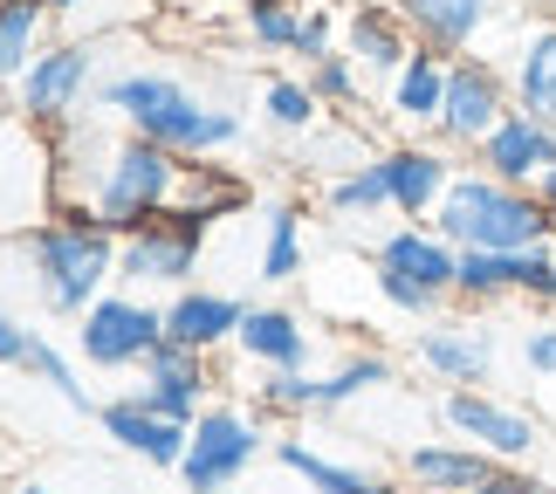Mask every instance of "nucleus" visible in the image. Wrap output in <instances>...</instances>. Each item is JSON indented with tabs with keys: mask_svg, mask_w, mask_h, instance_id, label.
I'll use <instances>...</instances> for the list:
<instances>
[{
	"mask_svg": "<svg viewBox=\"0 0 556 494\" xmlns=\"http://www.w3.org/2000/svg\"><path fill=\"white\" fill-rule=\"evenodd\" d=\"M516 289H522V254L460 248V282H454V303H467V309H495V303H516Z\"/></svg>",
	"mask_w": 556,
	"mask_h": 494,
	"instance_id": "obj_27",
	"label": "nucleus"
},
{
	"mask_svg": "<svg viewBox=\"0 0 556 494\" xmlns=\"http://www.w3.org/2000/svg\"><path fill=\"white\" fill-rule=\"evenodd\" d=\"M97 419H103V433H111V440L124 446V454H138L144 467H173V474H179L192 426H179V419L152 413V405H138L131 392H124V398H111V405H97Z\"/></svg>",
	"mask_w": 556,
	"mask_h": 494,
	"instance_id": "obj_19",
	"label": "nucleus"
},
{
	"mask_svg": "<svg viewBox=\"0 0 556 494\" xmlns=\"http://www.w3.org/2000/svg\"><path fill=\"white\" fill-rule=\"evenodd\" d=\"M536 200H543V206L556 213V165H549V172H543V179H536Z\"/></svg>",
	"mask_w": 556,
	"mask_h": 494,
	"instance_id": "obj_42",
	"label": "nucleus"
},
{
	"mask_svg": "<svg viewBox=\"0 0 556 494\" xmlns=\"http://www.w3.org/2000/svg\"><path fill=\"white\" fill-rule=\"evenodd\" d=\"M508 83H516V111L556 124V21L522 28L516 55H508Z\"/></svg>",
	"mask_w": 556,
	"mask_h": 494,
	"instance_id": "obj_24",
	"label": "nucleus"
},
{
	"mask_svg": "<svg viewBox=\"0 0 556 494\" xmlns=\"http://www.w3.org/2000/svg\"><path fill=\"white\" fill-rule=\"evenodd\" d=\"M399 364L384 357V351H351V357H337L330 371H324V413H344V405H357L365 392H384L392 384Z\"/></svg>",
	"mask_w": 556,
	"mask_h": 494,
	"instance_id": "obj_29",
	"label": "nucleus"
},
{
	"mask_svg": "<svg viewBox=\"0 0 556 494\" xmlns=\"http://www.w3.org/2000/svg\"><path fill=\"white\" fill-rule=\"evenodd\" d=\"M522 303H536V309H556V241L543 248H522Z\"/></svg>",
	"mask_w": 556,
	"mask_h": 494,
	"instance_id": "obj_37",
	"label": "nucleus"
},
{
	"mask_svg": "<svg viewBox=\"0 0 556 494\" xmlns=\"http://www.w3.org/2000/svg\"><path fill=\"white\" fill-rule=\"evenodd\" d=\"M200 254H206V233H192L179 220H152V227H138V233L117 241V282L179 295V289H192V275H200Z\"/></svg>",
	"mask_w": 556,
	"mask_h": 494,
	"instance_id": "obj_10",
	"label": "nucleus"
},
{
	"mask_svg": "<svg viewBox=\"0 0 556 494\" xmlns=\"http://www.w3.org/2000/svg\"><path fill=\"white\" fill-rule=\"evenodd\" d=\"M131 398H138V405H152V413H165V419H179V426H192V419H200L206 405H213V371H206V357H200V351H186V343L165 337L159 351L138 364Z\"/></svg>",
	"mask_w": 556,
	"mask_h": 494,
	"instance_id": "obj_13",
	"label": "nucleus"
},
{
	"mask_svg": "<svg viewBox=\"0 0 556 494\" xmlns=\"http://www.w3.org/2000/svg\"><path fill=\"white\" fill-rule=\"evenodd\" d=\"M248 35H254V49H268V55H295L303 14L295 8H262V14H248Z\"/></svg>",
	"mask_w": 556,
	"mask_h": 494,
	"instance_id": "obj_36",
	"label": "nucleus"
},
{
	"mask_svg": "<svg viewBox=\"0 0 556 494\" xmlns=\"http://www.w3.org/2000/svg\"><path fill=\"white\" fill-rule=\"evenodd\" d=\"M241 316H248V303L241 295H227V289H179L173 303H165V337L173 343H186V351H200V357H213L220 343H233L241 337Z\"/></svg>",
	"mask_w": 556,
	"mask_h": 494,
	"instance_id": "obj_21",
	"label": "nucleus"
},
{
	"mask_svg": "<svg viewBox=\"0 0 556 494\" xmlns=\"http://www.w3.org/2000/svg\"><path fill=\"white\" fill-rule=\"evenodd\" d=\"M179 186H186V159L179 152H165V144L138 138V131H124V138H111L97 152L90 179H83V206H97V220L124 241V233L165 220L173 200H179Z\"/></svg>",
	"mask_w": 556,
	"mask_h": 494,
	"instance_id": "obj_4",
	"label": "nucleus"
},
{
	"mask_svg": "<svg viewBox=\"0 0 556 494\" xmlns=\"http://www.w3.org/2000/svg\"><path fill=\"white\" fill-rule=\"evenodd\" d=\"M254 413H268V419L324 413V378H316V371H262V378H254Z\"/></svg>",
	"mask_w": 556,
	"mask_h": 494,
	"instance_id": "obj_30",
	"label": "nucleus"
},
{
	"mask_svg": "<svg viewBox=\"0 0 556 494\" xmlns=\"http://www.w3.org/2000/svg\"><path fill=\"white\" fill-rule=\"evenodd\" d=\"M309 90L324 97V111H357V103H365V69H357V62L344 55V49H330L324 62H309Z\"/></svg>",
	"mask_w": 556,
	"mask_h": 494,
	"instance_id": "obj_34",
	"label": "nucleus"
},
{
	"mask_svg": "<svg viewBox=\"0 0 556 494\" xmlns=\"http://www.w3.org/2000/svg\"><path fill=\"white\" fill-rule=\"evenodd\" d=\"M254 200V186H248V172H233V165H213V159H186V186H179V200L165 220H179L192 233H206V227H220L233 220Z\"/></svg>",
	"mask_w": 556,
	"mask_h": 494,
	"instance_id": "obj_23",
	"label": "nucleus"
},
{
	"mask_svg": "<svg viewBox=\"0 0 556 494\" xmlns=\"http://www.w3.org/2000/svg\"><path fill=\"white\" fill-rule=\"evenodd\" d=\"M41 8H49V14H76L83 0H41Z\"/></svg>",
	"mask_w": 556,
	"mask_h": 494,
	"instance_id": "obj_45",
	"label": "nucleus"
},
{
	"mask_svg": "<svg viewBox=\"0 0 556 494\" xmlns=\"http://www.w3.org/2000/svg\"><path fill=\"white\" fill-rule=\"evenodd\" d=\"M0 494H55V487H41V481H8Z\"/></svg>",
	"mask_w": 556,
	"mask_h": 494,
	"instance_id": "obj_43",
	"label": "nucleus"
},
{
	"mask_svg": "<svg viewBox=\"0 0 556 494\" xmlns=\"http://www.w3.org/2000/svg\"><path fill=\"white\" fill-rule=\"evenodd\" d=\"M275 460L289 474H303L316 494H413V481H392V474H365V467H344L330 454H316L303 440H275Z\"/></svg>",
	"mask_w": 556,
	"mask_h": 494,
	"instance_id": "obj_25",
	"label": "nucleus"
},
{
	"mask_svg": "<svg viewBox=\"0 0 556 494\" xmlns=\"http://www.w3.org/2000/svg\"><path fill=\"white\" fill-rule=\"evenodd\" d=\"M303 275V206L282 200L262 227V282H295Z\"/></svg>",
	"mask_w": 556,
	"mask_h": 494,
	"instance_id": "obj_31",
	"label": "nucleus"
},
{
	"mask_svg": "<svg viewBox=\"0 0 556 494\" xmlns=\"http://www.w3.org/2000/svg\"><path fill=\"white\" fill-rule=\"evenodd\" d=\"M433 227L454 248H488V254H522L556 241V213L536 200V186H508L481 165H460V179L446 186Z\"/></svg>",
	"mask_w": 556,
	"mask_h": 494,
	"instance_id": "obj_3",
	"label": "nucleus"
},
{
	"mask_svg": "<svg viewBox=\"0 0 556 494\" xmlns=\"http://www.w3.org/2000/svg\"><path fill=\"white\" fill-rule=\"evenodd\" d=\"M41 28H49L41 0H0V97L21 90L28 62L41 55Z\"/></svg>",
	"mask_w": 556,
	"mask_h": 494,
	"instance_id": "obj_26",
	"label": "nucleus"
},
{
	"mask_svg": "<svg viewBox=\"0 0 556 494\" xmlns=\"http://www.w3.org/2000/svg\"><path fill=\"white\" fill-rule=\"evenodd\" d=\"M28 343H35V330H21L8 309H0V364H14L21 371V357H28Z\"/></svg>",
	"mask_w": 556,
	"mask_h": 494,
	"instance_id": "obj_41",
	"label": "nucleus"
},
{
	"mask_svg": "<svg viewBox=\"0 0 556 494\" xmlns=\"http://www.w3.org/2000/svg\"><path fill=\"white\" fill-rule=\"evenodd\" d=\"M324 206H330V220H378V213H392V186H384L378 152L357 159V165H344V172H330Z\"/></svg>",
	"mask_w": 556,
	"mask_h": 494,
	"instance_id": "obj_28",
	"label": "nucleus"
},
{
	"mask_svg": "<svg viewBox=\"0 0 556 494\" xmlns=\"http://www.w3.org/2000/svg\"><path fill=\"white\" fill-rule=\"evenodd\" d=\"M262 111H268L275 131L309 138V131H316V117H324V97H316L309 83H295V76H275L268 90H262Z\"/></svg>",
	"mask_w": 556,
	"mask_h": 494,
	"instance_id": "obj_33",
	"label": "nucleus"
},
{
	"mask_svg": "<svg viewBox=\"0 0 556 494\" xmlns=\"http://www.w3.org/2000/svg\"><path fill=\"white\" fill-rule=\"evenodd\" d=\"M248 14H262V8H295V0H241Z\"/></svg>",
	"mask_w": 556,
	"mask_h": 494,
	"instance_id": "obj_44",
	"label": "nucleus"
},
{
	"mask_svg": "<svg viewBox=\"0 0 556 494\" xmlns=\"http://www.w3.org/2000/svg\"><path fill=\"white\" fill-rule=\"evenodd\" d=\"M495 467H502L495 454H481L467 440H419V446H405L399 481H413V494H475Z\"/></svg>",
	"mask_w": 556,
	"mask_h": 494,
	"instance_id": "obj_17",
	"label": "nucleus"
},
{
	"mask_svg": "<svg viewBox=\"0 0 556 494\" xmlns=\"http://www.w3.org/2000/svg\"><path fill=\"white\" fill-rule=\"evenodd\" d=\"M152 8H179V0H152Z\"/></svg>",
	"mask_w": 556,
	"mask_h": 494,
	"instance_id": "obj_46",
	"label": "nucleus"
},
{
	"mask_svg": "<svg viewBox=\"0 0 556 494\" xmlns=\"http://www.w3.org/2000/svg\"><path fill=\"white\" fill-rule=\"evenodd\" d=\"M21 254H28V268H35L41 309L70 316V324L97 295H111V282H117V233L83 200H55L49 220L21 233Z\"/></svg>",
	"mask_w": 556,
	"mask_h": 494,
	"instance_id": "obj_2",
	"label": "nucleus"
},
{
	"mask_svg": "<svg viewBox=\"0 0 556 494\" xmlns=\"http://www.w3.org/2000/svg\"><path fill=\"white\" fill-rule=\"evenodd\" d=\"M97 111L117 117L124 131L179 152V159H220L248 131L227 103H206L192 83L165 76V69H111V76H97Z\"/></svg>",
	"mask_w": 556,
	"mask_h": 494,
	"instance_id": "obj_1",
	"label": "nucleus"
},
{
	"mask_svg": "<svg viewBox=\"0 0 556 494\" xmlns=\"http://www.w3.org/2000/svg\"><path fill=\"white\" fill-rule=\"evenodd\" d=\"M413 28H405V14L399 8H378V0H357V8L344 14V55L357 62L365 76L378 83H392L405 62H413Z\"/></svg>",
	"mask_w": 556,
	"mask_h": 494,
	"instance_id": "obj_18",
	"label": "nucleus"
},
{
	"mask_svg": "<svg viewBox=\"0 0 556 494\" xmlns=\"http://www.w3.org/2000/svg\"><path fill=\"white\" fill-rule=\"evenodd\" d=\"M262 446H275L268 440V413L213 398L206 413L192 419V440H186V460H179V487L186 494H227L254 460H262Z\"/></svg>",
	"mask_w": 556,
	"mask_h": 494,
	"instance_id": "obj_5",
	"label": "nucleus"
},
{
	"mask_svg": "<svg viewBox=\"0 0 556 494\" xmlns=\"http://www.w3.org/2000/svg\"><path fill=\"white\" fill-rule=\"evenodd\" d=\"M90 90H97V41H49V49L28 62V76H21L8 111H21L35 131H62V124L83 111Z\"/></svg>",
	"mask_w": 556,
	"mask_h": 494,
	"instance_id": "obj_9",
	"label": "nucleus"
},
{
	"mask_svg": "<svg viewBox=\"0 0 556 494\" xmlns=\"http://www.w3.org/2000/svg\"><path fill=\"white\" fill-rule=\"evenodd\" d=\"M508 111H516V83H508L502 62H488V55H454V69H446V103H440L433 138L446 144V152L475 159V152H481V138L495 131Z\"/></svg>",
	"mask_w": 556,
	"mask_h": 494,
	"instance_id": "obj_7",
	"label": "nucleus"
},
{
	"mask_svg": "<svg viewBox=\"0 0 556 494\" xmlns=\"http://www.w3.org/2000/svg\"><path fill=\"white\" fill-rule=\"evenodd\" d=\"M295 55H303V69L330 55V14H324V8H316V14H303V41H295Z\"/></svg>",
	"mask_w": 556,
	"mask_h": 494,
	"instance_id": "obj_40",
	"label": "nucleus"
},
{
	"mask_svg": "<svg viewBox=\"0 0 556 494\" xmlns=\"http://www.w3.org/2000/svg\"><path fill=\"white\" fill-rule=\"evenodd\" d=\"M165 343V303H144L131 289L97 295L90 309L76 316V357L90 371H138Z\"/></svg>",
	"mask_w": 556,
	"mask_h": 494,
	"instance_id": "obj_6",
	"label": "nucleus"
},
{
	"mask_svg": "<svg viewBox=\"0 0 556 494\" xmlns=\"http://www.w3.org/2000/svg\"><path fill=\"white\" fill-rule=\"evenodd\" d=\"M446 69H454V55L413 49V62H405L392 83H384V111H392L399 138H433L440 103H446Z\"/></svg>",
	"mask_w": 556,
	"mask_h": 494,
	"instance_id": "obj_20",
	"label": "nucleus"
},
{
	"mask_svg": "<svg viewBox=\"0 0 556 494\" xmlns=\"http://www.w3.org/2000/svg\"><path fill=\"white\" fill-rule=\"evenodd\" d=\"M233 351H241V357H254L262 371H309V357H316V330H309L295 309L248 303V316H241V337H233Z\"/></svg>",
	"mask_w": 556,
	"mask_h": 494,
	"instance_id": "obj_22",
	"label": "nucleus"
},
{
	"mask_svg": "<svg viewBox=\"0 0 556 494\" xmlns=\"http://www.w3.org/2000/svg\"><path fill=\"white\" fill-rule=\"evenodd\" d=\"M413 364L433 371L446 392L454 384H488L495 378V330L475 324V316H433V324L413 330Z\"/></svg>",
	"mask_w": 556,
	"mask_h": 494,
	"instance_id": "obj_12",
	"label": "nucleus"
},
{
	"mask_svg": "<svg viewBox=\"0 0 556 494\" xmlns=\"http://www.w3.org/2000/svg\"><path fill=\"white\" fill-rule=\"evenodd\" d=\"M467 165L495 172V179H508V186H536L543 172L556 165V124L529 117V111H508L495 131L481 138V152L467 159Z\"/></svg>",
	"mask_w": 556,
	"mask_h": 494,
	"instance_id": "obj_16",
	"label": "nucleus"
},
{
	"mask_svg": "<svg viewBox=\"0 0 556 494\" xmlns=\"http://www.w3.org/2000/svg\"><path fill=\"white\" fill-rule=\"evenodd\" d=\"M384 186H392V213L399 220H433L446 186L460 179V152H446L440 138H399L378 152Z\"/></svg>",
	"mask_w": 556,
	"mask_h": 494,
	"instance_id": "obj_11",
	"label": "nucleus"
},
{
	"mask_svg": "<svg viewBox=\"0 0 556 494\" xmlns=\"http://www.w3.org/2000/svg\"><path fill=\"white\" fill-rule=\"evenodd\" d=\"M475 494H556V487L536 474V467H495V474H488Z\"/></svg>",
	"mask_w": 556,
	"mask_h": 494,
	"instance_id": "obj_39",
	"label": "nucleus"
},
{
	"mask_svg": "<svg viewBox=\"0 0 556 494\" xmlns=\"http://www.w3.org/2000/svg\"><path fill=\"white\" fill-rule=\"evenodd\" d=\"M440 419H446V433H454V440L481 446V454H495L502 467H529V460H536V446H543L536 413H522V405L495 398L488 384H454V392L440 398Z\"/></svg>",
	"mask_w": 556,
	"mask_h": 494,
	"instance_id": "obj_8",
	"label": "nucleus"
},
{
	"mask_svg": "<svg viewBox=\"0 0 556 494\" xmlns=\"http://www.w3.org/2000/svg\"><path fill=\"white\" fill-rule=\"evenodd\" d=\"M522 364L536 378H556V316H543V324L522 330Z\"/></svg>",
	"mask_w": 556,
	"mask_h": 494,
	"instance_id": "obj_38",
	"label": "nucleus"
},
{
	"mask_svg": "<svg viewBox=\"0 0 556 494\" xmlns=\"http://www.w3.org/2000/svg\"><path fill=\"white\" fill-rule=\"evenodd\" d=\"M405 14L419 49H440V55H475L488 28L502 21V0H392Z\"/></svg>",
	"mask_w": 556,
	"mask_h": 494,
	"instance_id": "obj_15",
	"label": "nucleus"
},
{
	"mask_svg": "<svg viewBox=\"0 0 556 494\" xmlns=\"http://www.w3.org/2000/svg\"><path fill=\"white\" fill-rule=\"evenodd\" d=\"M21 371H28L35 384H49V392H55L62 405H76V413H97L90 384H83V371H76V357L62 351V343H49V337H35V343H28V357H21Z\"/></svg>",
	"mask_w": 556,
	"mask_h": 494,
	"instance_id": "obj_32",
	"label": "nucleus"
},
{
	"mask_svg": "<svg viewBox=\"0 0 556 494\" xmlns=\"http://www.w3.org/2000/svg\"><path fill=\"white\" fill-rule=\"evenodd\" d=\"M371 289L384 295V309H399V316H413V324H433V316L446 309L440 295H426L419 282H405L399 268H371Z\"/></svg>",
	"mask_w": 556,
	"mask_h": 494,
	"instance_id": "obj_35",
	"label": "nucleus"
},
{
	"mask_svg": "<svg viewBox=\"0 0 556 494\" xmlns=\"http://www.w3.org/2000/svg\"><path fill=\"white\" fill-rule=\"evenodd\" d=\"M371 268H399L405 282H419L426 295L454 303V282H460V248L446 241L433 220H399L384 241L371 248Z\"/></svg>",
	"mask_w": 556,
	"mask_h": 494,
	"instance_id": "obj_14",
	"label": "nucleus"
}]
</instances>
